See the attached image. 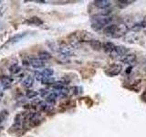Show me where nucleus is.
<instances>
[{
    "mask_svg": "<svg viewBox=\"0 0 146 137\" xmlns=\"http://www.w3.org/2000/svg\"><path fill=\"white\" fill-rule=\"evenodd\" d=\"M68 42H70V45L72 48H80V44L82 43L80 39V31H77V32H73L70 35H68Z\"/></svg>",
    "mask_w": 146,
    "mask_h": 137,
    "instance_id": "obj_4",
    "label": "nucleus"
},
{
    "mask_svg": "<svg viewBox=\"0 0 146 137\" xmlns=\"http://www.w3.org/2000/svg\"><path fill=\"white\" fill-rule=\"evenodd\" d=\"M93 3L94 6L101 8V9H108L111 5V2L108 1V0H97V1H94Z\"/></svg>",
    "mask_w": 146,
    "mask_h": 137,
    "instance_id": "obj_10",
    "label": "nucleus"
},
{
    "mask_svg": "<svg viewBox=\"0 0 146 137\" xmlns=\"http://www.w3.org/2000/svg\"><path fill=\"white\" fill-rule=\"evenodd\" d=\"M50 48L55 51H57L63 57H71L74 54L72 48L70 47H68L66 43H61L59 45H56V44H52L50 45Z\"/></svg>",
    "mask_w": 146,
    "mask_h": 137,
    "instance_id": "obj_2",
    "label": "nucleus"
},
{
    "mask_svg": "<svg viewBox=\"0 0 146 137\" xmlns=\"http://www.w3.org/2000/svg\"><path fill=\"white\" fill-rule=\"evenodd\" d=\"M8 115V113H7L6 111H3L1 113H0V122H3L6 119V117Z\"/></svg>",
    "mask_w": 146,
    "mask_h": 137,
    "instance_id": "obj_26",
    "label": "nucleus"
},
{
    "mask_svg": "<svg viewBox=\"0 0 146 137\" xmlns=\"http://www.w3.org/2000/svg\"><path fill=\"white\" fill-rule=\"evenodd\" d=\"M28 64L32 66L33 68L35 69H40L43 68L45 66V62L40 59H37V58H32V59H28Z\"/></svg>",
    "mask_w": 146,
    "mask_h": 137,
    "instance_id": "obj_6",
    "label": "nucleus"
},
{
    "mask_svg": "<svg viewBox=\"0 0 146 137\" xmlns=\"http://www.w3.org/2000/svg\"><path fill=\"white\" fill-rule=\"evenodd\" d=\"M128 31V26L126 24H120L117 26V30H116L115 34L113 35L114 38H121L122 36H124Z\"/></svg>",
    "mask_w": 146,
    "mask_h": 137,
    "instance_id": "obj_5",
    "label": "nucleus"
},
{
    "mask_svg": "<svg viewBox=\"0 0 146 137\" xmlns=\"http://www.w3.org/2000/svg\"><path fill=\"white\" fill-rule=\"evenodd\" d=\"M38 58H39L41 60L45 61V60H50V59H51V55H50V53H49V52L43 50V51H40L39 53H38Z\"/></svg>",
    "mask_w": 146,
    "mask_h": 137,
    "instance_id": "obj_16",
    "label": "nucleus"
},
{
    "mask_svg": "<svg viewBox=\"0 0 146 137\" xmlns=\"http://www.w3.org/2000/svg\"><path fill=\"white\" fill-rule=\"evenodd\" d=\"M38 94L37 91H27V94H26V96L28 97V98L29 99H32V98H35V97Z\"/></svg>",
    "mask_w": 146,
    "mask_h": 137,
    "instance_id": "obj_24",
    "label": "nucleus"
},
{
    "mask_svg": "<svg viewBox=\"0 0 146 137\" xmlns=\"http://www.w3.org/2000/svg\"><path fill=\"white\" fill-rule=\"evenodd\" d=\"M27 22L29 25H33V26H40L43 24V21L37 17H32L29 19H28Z\"/></svg>",
    "mask_w": 146,
    "mask_h": 137,
    "instance_id": "obj_14",
    "label": "nucleus"
},
{
    "mask_svg": "<svg viewBox=\"0 0 146 137\" xmlns=\"http://www.w3.org/2000/svg\"><path fill=\"white\" fill-rule=\"evenodd\" d=\"M115 48H116V45L112 42L107 41V42L103 43V50L106 53H108V54L112 55L115 51Z\"/></svg>",
    "mask_w": 146,
    "mask_h": 137,
    "instance_id": "obj_11",
    "label": "nucleus"
},
{
    "mask_svg": "<svg viewBox=\"0 0 146 137\" xmlns=\"http://www.w3.org/2000/svg\"><path fill=\"white\" fill-rule=\"evenodd\" d=\"M38 106L40 107V109L42 111H49V109H51V104H49V103H47V101H40Z\"/></svg>",
    "mask_w": 146,
    "mask_h": 137,
    "instance_id": "obj_19",
    "label": "nucleus"
},
{
    "mask_svg": "<svg viewBox=\"0 0 146 137\" xmlns=\"http://www.w3.org/2000/svg\"><path fill=\"white\" fill-rule=\"evenodd\" d=\"M42 74L44 75L46 78H51V76L54 74V70L52 69H49V68H46L42 70Z\"/></svg>",
    "mask_w": 146,
    "mask_h": 137,
    "instance_id": "obj_20",
    "label": "nucleus"
},
{
    "mask_svg": "<svg viewBox=\"0 0 146 137\" xmlns=\"http://www.w3.org/2000/svg\"><path fill=\"white\" fill-rule=\"evenodd\" d=\"M42 83H43V84H47V85H51V84L53 85L55 83V81H54V79H52V78H45L42 81Z\"/></svg>",
    "mask_w": 146,
    "mask_h": 137,
    "instance_id": "obj_23",
    "label": "nucleus"
},
{
    "mask_svg": "<svg viewBox=\"0 0 146 137\" xmlns=\"http://www.w3.org/2000/svg\"><path fill=\"white\" fill-rule=\"evenodd\" d=\"M122 70V66L121 64L114 63V64L110 65L108 68H106L105 73L106 75H108L109 77H115L121 73Z\"/></svg>",
    "mask_w": 146,
    "mask_h": 137,
    "instance_id": "obj_3",
    "label": "nucleus"
},
{
    "mask_svg": "<svg viewBox=\"0 0 146 137\" xmlns=\"http://www.w3.org/2000/svg\"><path fill=\"white\" fill-rule=\"evenodd\" d=\"M33 83H34V79L31 76H27L22 81V85L26 88H30L33 86Z\"/></svg>",
    "mask_w": 146,
    "mask_h": 137,
    "instance_id": "obj_15",
    "label": "nucleus"
},
{
    "mask_svg": "<svg viewBox=\"0 0 146 137\" xmlns=\"http://www.w3.org/2000/svg\"><path fill=\"white\" fill-rule=\"evenodd\" d=\"M132 3H134V1H128V0H120V1H117V6L120 8H124V7H128Z\"/></svg>",
    "mask_w": 146,
    "mask_h": 137,
    "instance_id": "obj_18",
    "label": "nucleus"
},
{
    "mask_svg": "<svg viewBox=\"0 0 146 137\" xmlns=\"http://www.w3.org/2000/svg\"><path fill=\"white\" fill-rule=\"evenodd\" d=\"M145 70H146V65H145Z\"/></svg>",
    "mask_w": 146,
    "mask_h": 137,
    "instance_id": "obj_30",
    "label": "nucleus"
},
{
    "mask_svg": "<svg viewBox=\"0 0 146 137\" xmlns=\"http://www.w3.org/2000/svg\"><path fill=\"white\" fill-rule=\"evenodd\" d=\"M57 98H58L57 94H56L55 92H51V93H49L46 97V101L47 103H49V104H53L56 101V100H57Z\"/></svg>",
    "mask_w": 146,
    "mask_h": 137,
    "instance_id": "obj_17",
    "label": "nucleus"
},
{
    "mask_svg": "<svg viewBox=\"0 0 146 137\" xmlns=\"http://www.w3.org/2000/svg\"><path fill=\"white\" fill-rule=\"evenodd\" d=\"M140 23H141V28H146V16L143 17V19L141 20Z\"/></svg>",
    "mask_w": 146,
    "mask_h": 137,
    "instance_id": "obj_27",
    "label": "nucleus"
},
{
    "mask_svg": "<svg viewBox=\"0 0 146 137\" xmlns=\"http://www.w3.org/2000/svg\"><path fill=\"white\" fill-rule=\"evenodd\" d=\"M12 85V79L7 76H3L0 78V88L4 91L10 88Z\"/></svg>",
    "mask_w": 146,
    "mask_h": 137,
    "instance_id": "obj_8",
    "label": "nucleus"
},
{
    "mask_svg": "<svg viewBox=\"0 0 146 137\" xmlns=\"http://www.w3.org/2000/svg\"><path fill=\"white\" fill-rule=\"evenodd\" d=\"M70 91H71V93H72V94L77 95V94H80V92H81V88H80V87H78V86L71 87L70 89Z\"/></svg>",
    "mask_w": 146,
    "mask_h": 137,
    "instance_id": "obj_22",
    "label": "nucleus"
},
{
    "mask_svg": "<svg viewBox=\"0 0 146 137\" xmlns=\"http://www.w3.org/2000/svg\"><path fill=\"white\" fill-rule=\"evenodd\" d=\"M120 60L125 64H132L136 60V55L132 53H127L122 57H120Z\"/></svg>",
    "mask_w": 146,
    "mask_h": 137,
    "instance_id": "obj_7",
    "label": "nucleus"
},
{
    "mask_svg": "<svg viewBox=\"0 0 146 137\" xmlns=\"http://www.w3.org/2000/svg\"><path fill=\"white\" fill-rule=\"evenodd\" d=\"M143 99L146 101V91H144V93L143 94Z\"/></svg>",
    "mask_w": 146,
    "mask_h": 137,
    "instance_id": "obj_28",
    "label": "nucleus"
},
{
    "mask_svg": "<svg viewBox=\"0 0 146 137\" xmlns=\"http://www.w3.org/2000/svg\"><path fill=\"white\" fill-rule=\"evenodd\" d=\"M127 52H128V50H127L125 47L120 45V46H116L115 51H114L113 54L117 55L119 57H122V56H124L125 54H127Z\"/></svg>",
    "mask_w": 146,
    "mask_h": 137,
    "instance_id": "obj_13",
    "label": "nucleus"
},
{
    "mask_svg": "<svg viewBox=\"0 0 146 137\" xmlns=\"http://www.w3.org/2000/svg\"><path fill=\"white\" fill-rule=\"evenodd\" d=\"M112 21V17L108 16V17H103V16H98L95 15L91 17V28L95 31H99L102 28H105L107 26L110 24V22Z\"/></svg>",
    "mask_w": 146,
    "mask_h": 137,
    "instance_id": "obj_1",
    "label": "nucleus"
},
{
    "mask_svg": "<svg viewBox=\"0 0 146 137\" xmlns=\"http://www.w3.org/2000/svg\"><path fill=\"white\" fill-rule=\"evenodd\" d=\"M35 77H36V79H37V81H40V82H42L43 79H44L46 78V77L44 76V75L42 74V72H39V71H37V72L35 73Z\"/></svg>",
    "mask_w": 146,
    "mask_h": 137,
    "instance_id": "obj_25",
    "label": "nucleus"
},
{
    "mask_svg": "<svg viewBox=\"0 0 146 137\" xmlns=\"http://www.w3.org/2000/svg\"><path fill=\"white\" fill-rule=\"evenodd\" d=\"M117 26H118V25H116V24H110L103 29V32L105 35H107V36L112 38L113 35L116 32V30H117Z\"/></svg>",
    "mask_w": 146,
    "mask_h": 137,
    "instance_id": "obj_9",
    "label": "nucleus"
},
{
    "mask_svg": "<svg viewBox=\"0 0 146 137\" xmlns=\"http://www.w3.org/2000/svg\"><path fill=\"white\" fill-rule=\"evenodd\" d=\"M89 46H91V48L94 50H101L103 48V43L99 40V39H92V40L89 42Z\"/></svg>",
    "mask_w": 146,
    "mask_h": 137,
    "instance_id": "obj_12",
    "label": "nucleus"
},
{
    "mask_svg": "<svg viewBox=\"0 0 146 137\" xmlns=\"http://www.w3.org/2000/svg\"><path fill=\"white\" fill-rule=\"evenodd\" d=\"M9 71H10L11 74H15L16 75V74H18V72L21 71V68L18 64H14L9 68Z\"/></svg>",
    "mask_w": 146,
    "mask_h": 137,
    "instance_id": "obj_21",
    "label": "nucleus"
},
{
    "mask_svg": "<svg viewBox=\"0 0 146 137\" xmlns=\"http://www.w3.org/2000/svg\"><path fill=\"white\" fill-rule=\"evenodd\" d=\"M2 95H3V90L0 88V97H2Z\"/></svg>",
    "mask_w": 146,
    "mask_h": 137,
    "instance_id": "obj_29",
    "label": "nucleus"
}]
</instances>
